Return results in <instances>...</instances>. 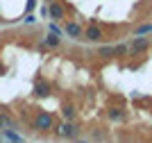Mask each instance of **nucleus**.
Instances as JSON below:
<instances>
[{
    "label": "nucleus",
    "mask_w": 152,
    "mask_h": 143,
    "mask_svg": "<svg viewBox=\"0 0 152 143\" xmlns=\"http://www.w3.org/2000/svg\"><path fill=\"white\" fill-rule=\"evenodd\" d=\"M55 123H57V118H55L50 111L39 109V111L34 114V118H32V130L39 132V134H48V132H52Z\"/></svg>",
    "instance_id": "f257e3e1"
},
{
    "label": "nucleus",
    "mask_w": 152,
    "mask_h": 143,
    "mask_svg": "<svg viewBox=\"0 0 152 143\" xmlns=\"http://www.w3.org/2000/svg\"><path fill=\"white\" fill-rule=\"evenodd\" d=\"M52 132H55L59 139H68V141H75V139H80V132H82V127H80L75 120H59V123H55Z\"/></svg>",
    "instance_id": "f03ea898"
},
{
    "label": "nucleus",
    "mask_w": 152,
    "mask_h": 143,
    "mask_svg": "<svg viewBox=\"0 0 152 143\" xmlns=\"http://www.w3.org/2000/svg\"><path fill=\"white\" fill-rule=\"evenodd\" d=\"M82 41H86V43H95V45H100L102 41H104V30H102V25L98 23L95 18H91L89 25L84 27Z\"/></svg>",
    "instance_id": "7ed1b4c3"
},
{
    "label": "nucleus",
    "mask_w": 152,
    "mask_h": 143,
    "mask_svg": "<svg viewBox=\"0 0 152 143\" xmlns=\"http://www.w3.org/2000/svg\"><path fill=\"white\" fill-rule=\"evenodd\" d=\"M127 43H129V55L132 57H141V55H145L148 50H150L152 41L148 37H132Z\"/></svg>",
    "instance_id": "20e7f679"
},
{
    "label": "nucleus",
    "mask_w": 152,
    "mask_h": 143,
    "mask_svg": "<svg viewBox=\"0 0 152 143\" xmlns=\"http://www.w3.org/2000/svg\"><path fill=\"white\" fill-rule=\"evenodd\" d=\"M34 98L37 100H43V98H50L52 95V82L48 80V77H43V75H39L37 80H34Z\"/></svg>",
    "instance_id": "39448f33"
},
{
    "label": "nucleus",
    "mask_w": 152,
    "mask_h": 143,
    "mask_svg": "<svg viewBox=\"0 0 152 143\" xmlns=\"http://www.w3.org/2000/svg\"><path fill=\"white\" fill-rule=\"evenodd\" d=\"M48 5V18L50 21H57L61 23L66 18V5H64L61 0H50V2H45Z\"/></svg>",
    "instance_id": "423d86ee"
},
{
    "label": "nucleus",
    "mask_w": 152,
    "mask_h": 143,
    "mask_svg": "<svg viewBox=\"0 0 152 143\" xmlns=\"http://www.w3.org/2000/svg\"><path fill=\"white\" fill-rule=\"evenodd\" d=\"M84 27L80 21H66L64 23V37H68L70 41H82Z\"/></svg>",
    "instance_id": "0eeeda50"
},
{
    "label": "nucleus",
    "mask_w": 152,
    "mask_h": 143,
    "mask_svg": "<svg viewBox=\"0 0 152 143\" xmlns=\"http://www.w3.org/2000/svg\"><path fill=\"white\" fill-rule=\"evenodd\" d=\"M39 48H41V50H59V48H61V37L48 32L45 37L39 39Z\"/></svg>",
    "instance_id": "6e6552de"
},
{
    "label": "nucleus",
    "mask_w": 152,
    "mask_h": 143,
    "mask_svg": "<svg viewBox=\"0 0 152 143\" xmlns=\"http://www.w3.org/2000/svg\"><path fill=\"white\" fill-rule=\"evenodd\" d=\"M0 130H18V120L5 107H0Z\"/></svg>",
    "instance_id": "1a4fd4ad"
},
{
    "label": "nucleus",
    "mask_w": 152,
    "mask_h": 143,
    "mask_svg": "<svg viewBox=\"0 0 152 143\" xmlns=\"http://www.w3.org/2000/svg\"><path fill=\"white\" fill-rule=\"evenodd\" d=\"M107 120H111V123H125L127 120V109H123V107H109L107 109Z\"/></svg>",
    "instance_id": "9d476101"
},
{
    "label": "nucleus",
    "mask_w": 152,
    "mask_h": 143,
    "mask_svg": "<svg viewBox=\"0 0 152 143\" xmlns=\"http://www.w3.org/2000/svg\"><path fill=\"white\" fill-rule=\"evenodd\" d=\"M95 55L100 57V59H114L116 57V48H114V43H100L98 50H95Z\"/></svg>",
    "instance_id": "9b49d317"
},
{
    "label": "nucleus",
    "mask_w": 152,
    "mask_h": 143,
    "mask_svg": "<svg viewBox=\"0 0 152 143\" xmlns=\"http://www.w3.org/2000/svg\"><path fill=\"white\" fill-rule=\"evenodd\" d=\"M0 132H2L5 143H25V136L18 130H0Z\"/></svg>",
    "instance_id": "f8f14e48"
},
{
    "label": "nucleus",
    "mask_w": 152,
    "mask_h": 143,
    "mask_svg": "<svg viewBox=\"0 0 152 143\" xmlns=\"http://www.w3.org/2000/svg\"><path fill=\"white\" fill-rule=\"evenodd\" d=\"M61 116H64V120H75L77 118L75 105H73V102H64L61 105Z\"/></svg>",
    "instance_id": "ddd939ff"
},
{
    "label": "nucleus",
    "mask_w": 152,
    "mask_h": 143,
    "mask_svg": "<svg viewBox=\"0 0 152 143\" xmlns=\"http://www.w3.org/2000/svg\"><path fill=\"white\" fill-rule=\"evenodd\" d=\"M148 34H152V21L139 23L136 27H134V32H132V37H148Z\"/></svg>",
    "instance_id": "4468645a"
},
{
    "label": "nucleus",
    "mask_w": 152,
    "mask_h": 143,
    "mask_svg": "<svg viewBox=\"0 0 152 143\" xmlns=\"http://www.w3.org/2000/svg\"><path fill=\"white\" fill-rule=\"evenodd\" d=\"M114 48H116V57H127L129 55V43H127V41L114 43Z\"/></svg>",
    "instance_id": "2eb2a0df"
},
{
    "label": "nucleus",
    "mask_w": 152,
    "mask_h": 143,
    "mask_svg": "<svg viewBox=\"0 0 152 143\" xmlns=\"http://www.w3.org/2000/svg\"><path fill=\"white\" fill-rule=\"evenodd\" d=\"M48 32H50V34H57V37H64V25L57 23V21H50V23H48Z\"/></svg>",
    "instance_id": "dca6fc26"
},
{
    "label": "nucleus",
    "mask_w": 152,
    "mask_h": 143,
    "mask_svg": "<svg viewBox=\"0 0 152 143\" xmlns=\"http://www.w3.org/2000/svg\"><path fill=\"white\" fill-rule=\"evenodd\" d=\"M39 18H37V14H27L25 18H23V25H37Z\"/></svg>",
    "instance_id": "f3484780"
},
{
    "label": "nucleus",
    "mask_w": 152,
    "mask_h": 143,
    "mask_svg": "<svg viewBox=\"0 0 152 143\" xmlns=\"http://www.w3.org/2000/svg\"><path fill=\"white\" fill-rule=\"evenodd\" d=\"M39 16H41V18H48V5H43L39 9Z\"/></svg>",
    "instance_id": "a211bd4d"
},
{
    "label": "nucleus",
    "mask_w": 152,
    "mask_h": 143,
    "mask_svg": "<svg viewBox=\"0 0 152 143\" xmlns=\"http://www.w3.org/2000/svg\"><path fill=\"white\" fill-rule=\"evenodd\" d=\"M73 143H89V141H84V139H75Z\"/></svg>",
    "instance_id": "6ab92c4d"
},
{
    "label": "nucleus",
    "mask_w": 152,
    "mask_h": 143,
    "mask_svg": "<svg viewBox=\"0 0 152 143\" xmlns=\"http://www.w3.org/2000/svg\"><path fill=\"white\" fill-rule=\"evenodd\" d=\"M2 73H5V66H2V62H0V75H2Z\"/></svg>",
    "instance_id": "aec40b11"
},
{
    "label": "nucleus",
    "mask_w": 152,
    "mask_h": 143,
    "mask_svg": "<svg viewBox=\"0 0 152 143\" xmlns=\"http://www.w3.org/2000/svg\"><path fill=\"white\" fill-rule=\"evenodd\" d=\"M0 23H5V18H0Z\"/></svg>",
    "instance_id": "412c9836"
},
{
    "label": "nucleus",
    "mask_w": 152,
    "mask_h": 143,
    "mask_svg": "<svg viewBox=\"0 0 152 143\" xmlns=\"http://www.w3.org/2000/svg\"><path fill=\"white\" fill-rule=\"evenodd\" d=\"M150 2H152V0H150Z\"/></svg>",
    "instance_id": "4be33fe9"
},
{
    "label": "nucleus",
    "mask_w": 152,
    "mask_h": 143,
    "mask_svg": "<svg viewBox=\"0 0 152 143\" xmlns=\"http://www.w3.org/2000/svg\"><path fill=\"white\" fill-rule=\"evenodd\" d=\"M25 143H27V141H25Z\"/></svg>",
    "instance_id": "5701e85b"
}]
</instances>
